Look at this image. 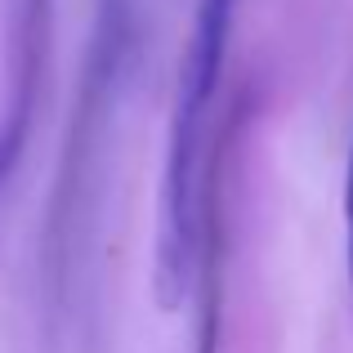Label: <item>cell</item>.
<instances>
[{
  "instance_id": "6da1fadb",
  "label": "cell",
  "mask_w": 353,
  "mask_h": 353,
  "mask_svg": "<svg viewBox=\"0 0 353 353\" xmlns=\"http://www.w3.org/2000/svg\"><path fill=\"white\" fill-rule=\"evenodd\" d=\"M237 0H197L192 32L179 59L170 139L161 170V210H157V300L161 309H179L197 286V268L215 241H224L219 219V170L224 139L215 130L219 81L228 63Z\"/></svg>"
},
{
  "instance_id": "7a4b0ae2",
  "label": "cell",
  "mask_w": 353,
  "mask_h": 353,
  "mask_svg": "<svg viewBox=\"0 0 353 353\" xmlns=\"http://www.w3.org/2000/svg\"><path fill=\"white\" fill-rule=\"evenodd\" d=\"M54 0H18L9 18V99L0 103V197L14 183L18 161L32 143V121L41 103V81L50 63Z\"/></svg>"
},
{
  "instance_id": "3957f363",
  "label": "cell",
  "mask_w": 353,
  "mask_h": 353,
  "mask_svg": "<svg viewBox=\"0 0 353 353\" xmlns=\"http://www.w3.org/2000/svg\"><path fill=\"white\" fill-rule=\"evenodd\" d=\"M345 277H349V300H353V143L345 161Z\"/></svg>"
}]
</instances>
